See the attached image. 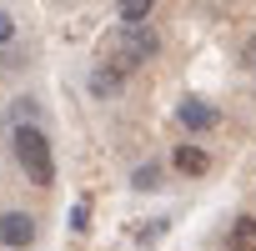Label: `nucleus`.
Returning <instances> with one entry per match:
<instances>
[{"label":"nucleus","mask_w":256,"mask_h":251,"mask_svg":"<svg viewBox=\"0 0 256 251\" xmlns=\"http://www.w3.org/2000/svg\"><path fill=\"white\" fill-rule=\"evenodd\" d=\"M116 16H120V26H141V20H151V6L146 0H126Z\"/></svg>","instance_id":"obj_10"},{"label":"nucleus","mask_w":256,"mask_h":251,"mask_svg":"<svg viewBox=\"0 0 256 251\" xmlns=\"http://www.w3.org/2000/svg\"><path fill=\"white\" fill-rule=\"evenodd\" d=\"M36 116H40V106H36L30 96H20V100L10 106V131H26V126H36Z\"/></svg>","instance_id":"obj_8"},{"label":"nucleus","mask_w":256,"mask_h":251,"mask_svg":"<svg viewBox=\"0 0 256 251\" xmlns=\"http://www.w3.org/2000/svg\"><path fill=\"white\" fill-rule=\"evenodd\" d=\"M176 171L181 176H206L211 171V156L201 146H176Z\"/></svg>","instance_id":"obj_5"},{"label":"nucleus","mask_w":256,"mask_h":251,"mask_svg":"<svg viewBox=\"0 0 256 251\" xmlns=\"http://www.w3.org/2000/svg\"><path fill=\"white\" fill-rule=\"evenodd\" d=\"M156 50H161V40H156L151 26H120V40H116V70H120V76L136 70V66H146Z\"/></svg>","instance_id":"obj_2"},{"label":"nucleus","mask_w":256,"mask_h":251,"mask_svg":"<svg viewBox=\"0 0 256 251\" xmlns=\"http://www.w3.org/2000/svg\"><path fill=\"white\" fill-rule=\"evenodd\" d=\"M231 251H256V216H241L231 226Z\"/></svg>","instance_id":"obj_7"},{"label":"nucleus","mask_w":256,"mask_h":251,"mask_svg":"<svg viewBox=\"0 0 256 251\" xmlns=\"http://www.w3.org/2000/svg\"><path fill=\"white\" fill-rule=\"evenodd\" d=\"M176 120L186 126V131H211V126H216L221 116H216V106H206V100L186 96V100H181V110H176Z\"/></svg>","instance_id":"obj_3"},{"label":"nucleus","mask_w":256,"mask_h":251,"mask_svg":"<svg viewBox=\"0 0 256 251\" xmlns=\"http://www.w3.org/2000/svg\"><path fill=\"white\" fill-rule=\"evenodd\" d=\"M16 40V20H10V10L0 6V46H10Z\"/></svg>","instance_id":"obj_13"},{"label":"nucleus","mask_w":256,"mask_h":251,"mask_svg":"<svg viewBox=\"0 0 256 251\" xmlns=\"http://www.w3.org/2000/svg\"><path fill=\"white\" fill-rule=\"evenodd\" d=\"M120 80H126V76H120L116 66H100V70H90V90H96V96H116V90H120Z\"/></svg>","instance_id":"obj_6"},{"label":"nucleus","mask_w":256,"mask_h":251,"mask_svg":"<svg viewBox=\"0 0 256 251\" xmlns=\"http://www.w3.org/2000/svg\"><path fill=\"white\" fill-rule=\"evenodd\" d=\"M0 241H6V246H30L36 241V221L26 211H6V216H0Z\"/></svg>","instance_id":"obj_4"},{"label":"nucleus","mask_w":256,"mask_h":251,"mask_svg":"<svg viewBox=\"0 0 256 251\" xmlns=\"http://www.w3.org/2000/svg\"><path fill=\"white\" fill-rule=\"evenodd\" d=\"M70 231H76V236H80V231H90V201H86V196L70 206Z\"/></svg>","instance_id":"obj_11"},{"label":"nucleus","mask_w":256,"mask_h":251,"mask_svg":"<svg viewBox=\"0 0 256 251\" xmlns=\"http://www.w3.org/2000/svg\"><path fill=\"white\" fill-rule=\"evenodd\" d=\"M131 186H136V191H156V186H161V166H156V161L136 166V171H131Z\"/></svg>","instance_id":"obj_9"},{"label":"nucleus","mask_w":256,"mask_h":251,"mask_svg":"<svg viewBox=\"0 0 256 251\" xmlns=\"http://www.w3.org/2000/svg\"><path fill=\"white\" fill-rule=\"evenodd\" d=\"M16 136V161H20V171L30 176V186H56V156H50V141H46V131L40 126H26V131H10Z\"/></svg>","instance_id":"obj_1"},{"label":"nucleus","mask_w":256,"mask_h":251,"mask_svg":"<svg viewBox=\"0 0 256 251\" xmlns=\"http://www.w3.org/2000/svg\"><path fill=\"white\" fill-rule=\"evenodd\" d=\"M166 226H171V221H146V226H141V246H156V241L166 236Z\"/></svg>","instance_id":"obj_12"}]
</instances>
